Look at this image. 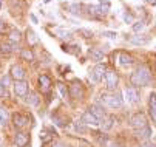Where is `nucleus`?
Instances as JSON below:
<instances>
[{
	"label": "nucleus",
	"instance_id": "obj_1",
	"mask_svg": "<svg viewBox=\"0 0 156 147\" xmlns=\"http://www.w3.org/2000/svg\"><path fill=\"white\" fill-rule=\"evenodd\" d=\"M150 81H151V73L147 65H139L130 76V82L135 87H145L150 84Z\"/></svg>",
	"mask_w": 156,
	"mask_h": 147
},
{
	"label": "nucleus",
	"instance_id": "obj_2",
	"mask_svg": "<svg viewBox=\"0 0 156 147\" xmlns=\"http://www.w3.org/2000/svg\"><path fill=\"white\" fill-rule=\"evenodd\" d=\"M130 125L133 129H136V130H141V129H144V127H147V118H145V115L144 113H135L131 118H130Z\"/></svg>",
	"mask_w": 156,
	"mask_h": 147
},
{
	"label": "nucleus",
	"instance_id": "obj_3",
	"mask_svg": "<svg viewBox=\"0 0 156 147\" xmlns=\"http://www.w3.org/2000/svg\"><path fill=\"white\" fill-rule=\"evenodd\" d=\"M118 82H119V77H118V73L115 70L108 68L105 71V85L108 90H115L118 87Z\"/></svg>",
	"mask_w": 156,
	"mask_h": 147
},
{
	"label": "nucleus",
	"instance_id": "obj_4",
	"mask_svg": "<svg viewBox=\"0 0 156 147\" xmlns=\"http://www.w3.org/2000/svg\"><path fill=\"white\" fill-rule=\"evenodd\" d=\"M102 99L105 101V104L110 109H119V107H122V98H121L119 93H116V95H105V96H102Z\"/></svg>",
	"mask_w": 156,
	"mask_h": 147
},
{
	"label": "nucleus",
	"instance_id": "obj_5",
	"mask_svg": "<svg viewBox=\"0 0 156 147\" xmlns=\"http://www.w3.org/2000/svg\"><path fill=\"white\" fill-rule=\"evenodd\" d=\"M70 96L73 99H82L83 98V85L80 84V81H73L70 84Z\"/></svg>",
	"mask_w": 156,
	"mask_h": 147
},
{
	"label": "nucleus",
	"instance_id": "obj_6",
	"mask_svg": "<svg viewBox=\"0 0 156 147\" xmlns=\"http://www.w3.org/2000/svg\"><path fill=\"white\" fill-rule=\"evenodd\" d=\"M124 98L128 104H136L139 101V91L136 87H127L124 90Z\"/></svg>",
	"mask_w": 156,
	"mask_h": 147
},
{
	"label": "nucleus",
	"instance_id": "obj_7",
	"mask_svg": "<svg viewBox=\"0 0 156 147\" xmlns=\"http://www.w3.org/2000/svg\"><path fill=\"white\" fill-rule=\"evenodd\" d=\"M105 71H107V67L104 64H98L91 71H90V77L94 81V82H101L105 76Z\"/></svg>",
	"mask_w": 156,
	"mask_h": 147
},
{
	"label": "nucleus",
	"instance_id": "obj_8",
	"mask_svg": "<svg viewBox=\"0 0 156 147\" xmlns=\"http://www.w3.org/2000/svg\"><path fill=\"white\" fill-rule=\"evenodd\" d=\"M12 124H14V127L17 129H23L27 127V125L30 124V118L23 113H14L12 115Z\"/></svg>",
	"mask_w": 156,
	"mask_h": 147
},
{
	"label": "nucleus",
	"instance_id": "obj_9",
	"mask_svg": "<svg viewBox=\"0 0 156 147\" xmlns=\"http://www.w3.org/2000/svg\"><path fill=\"white\" fill-rule=\"evenodd\" d=\"M14 91H16V95L20 96V98L27 96V95H28V82H25V81H16V84H14Z\"/></svg>",
	"mask_w": 156,
	"mask_h": 147
},
{
	"label": "nucleus",
	"instance_id": "obj_10",
	"mask_svg": "<svg viewBox=\"0 0 156 147\" xmlns=\"http://www.w3.org/2000/svg\"><path fill=\"white\" fill-rule=\"evenodd\" d=\"M14 142L17 147H27L30 142V135L27 132H17L14 136Z\"/></svg>",
	"mask_w": 156,
	"mask_h": 147
},
{
	"label": "nucleus",
	"instance_id": "obj_11",
	"mask_svg": "<svg viewBox=\"0 0 156 147\" xmlns=\"http://www.w3.org/2000/svg\"><path fill=\"white\" fill-rule=\"evenodd\" d=\"M80 122L82 124H87V125H99L101 124V121L88 110V112H85L83 115H82V118H80Z\"/></svg>",
	"mask_w": 156,
	"mask_h": 147
},
{
	"label": "nucleus",
	"instance_id": "obj_12",
	"mask_svg": "<svg viewBox=\"0 0 156 147\" xmlns=\"http://www.w3.org/2000/svg\"><path fill=\"white\" fill-rule=\"evenodd\" d=\"M9 76H11L12 79H16V81H23V77H25V70L22 68L20 65H12L11 70H9Z\"/></svg>",
	"mask_w": 156,
	"mask_h": 147
},
{
	"label": "nucleus",
	"instance_id": "obj_13",
	"mask_svg": "<svg viewBox=\"0 0 156 147\" xmlns=\"http://www.w3.org/2000/svg\"><path fill=\"white\" fill-rule=\"evenodd\" d=\"M148 113L153 122H156V93H150L148 98Z\"/></svg>",
	"mask_w": 156,
	"mask_h": 147
},
{
	"label": "nucleus",
	"instance_id": "obj_14",
	"mask_svg": "<svg viewBox=\"0 0 156 147\" xmlns=\"http://www.w3.org/2000/svg\"><path fill=\"white\" fill-rule=\"evenodd\" d=\"M39 87L42 88V91H48L51 88V79L47 76V74H40L39 76Z\"/></svg>",
	"mask_w": 156,
	"mask_h": 147
},
{
	"label": "nucleus",
	"instance_id": "obj_15",
	"mask_svg": "<svg viewBox=\"0 0 156 147\" xmlns=\"http://www.w3.org/2000/svg\"><path fill=\"white\" fill-rule=\"evenodd\" d=\"M113 122H115V116H107V115H105V116L101 119V124H99V125H102V129L108 130V129L113 127Z\"/></svg>",
	"mask_w": 156,
	"mask_h": 147
},
{
	"label": "nucleus",
	"instance_id": "obj_16",
	"mask_svg": "<svg viewBox=\"0 0 156 147\" xmlns=\"http://www.w3.org/2000/svg\"><path fill=\"white\" fill-rule=\"evenodd\" d=\"M119 64L122 67H128V65L133 64V57L127 53H119Z\"/></svg>",
	"mask_w": 156,
	"mask_h": 147
},
{
	"label": "nucleus",
	"instance_id": "obj_17",
	"mask_svg": "<svg viewBox=\"0 0 156 147\" xmlns=\"http://www.w3.org/2000/svg\"><path fill=\"white\" fill-rule=\"evenodd\" d=\"M90 112H91V113H93V115H94V116L99 119V121H101V119L105 116V112H104V109H102V107H99V106H91V107H90Z\"/></svg>",
	"mask_w": 156,
	"mask_h": 147
},
{
	"label": "nucleus",
	"instance_id": "obj_18",
	"mask_svg": "<svg viewBox=\"0 0 156 147\" xmlns=\"http://www.w3.org/2000/svg\"><path fill=\"white\" fill-rule=\"evenodd\" d=\"M90 56H91L93 60H102V59L105 57L104 51L99 50V48H93V50H90Z\"/></svg>",
	"mask_w": 156,
	"mask_h": 147
},
{
	"label": "nucleus",
	"instance_id": "obj_19",
	"mask_svg": "<svg viewBox=\"0 0 156 147\" xmlns=\"http://www.w3.org/2000/svg\"><path fill=\"white\" fill-rule=\"evenodd\" d=\"M28 98H27V102L30 104V106H33V107H36L37 104H39V98H37V93H34V91H30V95H27Z\"/></svg>",
	"mask_w": 156,
	"mask_h": 147
},
{
	"label": "nucleus",
	"instance_id": "obj_20",
	"mask_svg": "<svg viewBox=\"0 0 156 147\" xmlns=\"http://www.w3.org/2000/svg\"><path fill=\"white\" fill-rule=\"evenodd\" d=\"M8 119H9L8 110H6V109H3V107H0V124H2V125H6Z\"/></svg>",
	"mask_w": 156,
	"mask_h": 147
},
{
	"label": "nucleus",
	"instance_id": "obj_21",
	"mask_svg": "<svg viewBox=\"0 0 156 147\" xmlns=\"http://www.w3.org/2000/svg\"><path fill=\"white\" fill-rule=\"evenodd\" d=\"M148 40H150L148 37H142V36H135V37L130 39V42H133V44H136V45H144Z\"/></svg>",
	"mask_w": 156,
	"mask_h": 147
},
{
	"label": "nucleus",
	"instance_id": "obj_22",
	"mask_svg": "<svg viewBox=\"0 0 156 147\" xmlns=\"http://www.w3.org/2000/svg\"><path fill=\"white\" fill-rule=\"evenodd\" d=\"M27 39L30 42V45H34V44H37V42H39V39H37V36H36V33L33 30H28L27 31Z\"/></svg>",
	"mask_w": 156,
	"mask_h": 147
},
{
	"label": "nucleus",
	"instance_id": "obj_23",
	"mask_svg": "<svg viewBox=\"0 0 156 147\" xmlns=\"http://www.w3.org/2000/svg\"><path fill=\"white\" fill-rule=\"evenodd\" d=\"M20 39H22V33L19 30H12L9 33V40L11 42H20Z\"/></svg>",
	"mask_w": 156,
	"mask_h": 147
},
{
	"label": "nucleus",
	"instance_id": "obj_24",
	"mask_svg": "<svg viewBox=\"0 0 156 147\" xmlns=\"http://www.w3.org/2000/svg\"><path fill=\"white\" fill-rule=\"evenodd\" d=\"M150 135H151V130H150L148 125H147V127H144V129H141V130H138V136H142L144 139H148Z\"/></svg>",
	"mask_w": 156,
	"mask_h": 147
},
{
	"label": "nucleus",
	"instance_id": "obj_25",
	"mask_svg": "<svg viewBox=\"0 0 156 147\" xmlns=\"http://www.w3.org/2000/svg\"><path fill=\"white\" fill-rule=\"evenodd\" d=\"M57 88H59V91H60V95H62V98H63V99H66V98L70 96V90L66 88V87L63 85V84H57Z\"/></svg>",
	"mask_w": 156,
	"mask_h": 147
},
{
	"label": "nucleus",
	"instance_id": "obj_26",
	"mask_svg": "<svg viewBox=\"0 0 156 147\" xmlns=\"http://www.w3.org/2000/svg\"><path fill=\"white\" fill-rule=\"evenodd\" d=\"M122 19H124V22H125V23H133V22H135V16H133L131 13H128V11L124 13Z\"/></svg>",
	"mask_w": 156,
	"mask_h": 147
},
{
	"label": "nucleus",
	"instance_id": "obj_27",
	"mask_svg": "<svg viewBox=\"0 0 156 147\" xmlns=\"http://www.w3.org/2000/svg\"><path fill=\"white\" fill-rule=\"evenodd\" d=\"M22 57H23V59H27V60H34V54L30 51V50H23V51H22Z\"/></svg>",
	"mask_w": 156,
	"mask_h": 147
},
{
	"label": "nucleus",
	"instance_id": "obj_28",
	"mask_svg": "<svg viewBox=\"0 0 156 147\" xmlns=\"http://www.w3.org/2000/svg\"><path fill=\"white\" fill-rule=\"evenodd\" d=\"M99 8H101L102 14H107V13L110 11V3H108V2H104V0H102V2L99 3Z\"/></svg>",
	"mask_w": 156,
	"mask_h": 147
},
{
	"label": "nucleus",
	"instance_id": "obj_29",
	"mask_svg": "<svg viewBox=\"0 0 156 147\" xmlns=\"http://www.w3.org/2000/svg\"><path fill=\"white\" fill-rule=\"evenodd\" d=\"M51 139H53V138H51L47 132H42V133H40V141H42V142H50Z\"/></svg>",
	"mask_w": 156,
	"mask_h": 147
},
{
	"label": "nucleus",
	"instance_id": "obj_30",
	"mask_svg": "<svg viewBox=\"0 0 156 147\" xmlns=\"http://www.w3.org/2000/svg\"><path fill=\"white\" fill-rule=\"evenodd\" d=\"M0 51H2V53H11L12 51V48H11V45H8V44H2V45H0Z\"/></svg>",
	"mask_w": 156,
	"mask_h": 147
},
{
	"label": "nucleus",
	"instance_id": "obj_31",
	"mask_svg": "<svg viewBox=\"0 0 156 147\" xmlns=\"http://www.w3.org/2000/svg\"><path fill=\"white\" fill-rule=\"evenodd\" d=\"M144 27H145V25H144L142 22H136L135 25H133V31L139 33V31H142V30H144Z\"/></svg>",
	"mask_w": 156,
	"mask_h": 147
},
{
	"label": "nucleus",
	"instance_id": "obj_32",
	"mask_svg": "<svg viewBox=\"0 0 156 147\" xmlns=\"http://www.w3.org/2000/svg\"><path fill=\"white\" fill-rule=\"evenodd\" d=\"M9 95H8V90H6V87H3L2 84H0V98H8Z\"/></svg>",
	"mask_w": 156,
	"mask_h": 147
},
{
	"label": "nucleus",
	"instance_id": "obj_33",
	"mask_svg": "<svg viewBox=\"0 0 156 147\" xmlns=\"http://www.w3.org/2000/svg\"><path fill=\"white\" fill-rule=\"evenodd\" d=\"M11 82V76H2V85L3 87H8Z\"/></svg>",
	"mask_w": 156,
	"mask_h": 147
},
{
	"label": "nucleus",
	"instance_id": "obj_34",
	"mask_svg": "<svg viewBox=\"0 0 156 147\" xmlns=\"http://www.w3.org/2000/svg\"><path fill=\"white\" fill-rule=\"evenodd\" d=\"M104 36L105 37H108V39H116V33H111V31H104Z\"/></svg>",
	"mask_w": 156,
	"mask_h": 147
},
{
	"label": "nucleus",
	"instance_id": "obj_35",
	"mask_svg": "<svg viewBox=\"0 0 156 147\" xmlns=\"http://www.w3.org/2000/svg\"><path fill=\"white\" fill-rule=\"evenodd\" d=\"M79 33H80V34H83V37H93V33H91V31H87V30H80Z\"/></svg>",
	"mask_w": 156,
	"mask_h": 147
},
{
	"label": "nucleus",
	"instance_id": "obj_36",
	"mask_svg": "<svg viewBox=\"0 0 156 147\" xmlns=\"http://www.w3.org/2000/svg\"><path fill=\"white\" fill-rule=\"evenodd\" d=\"M5 28H6V25L3 23V20L0 19V33H3V31H5Z\"/></svg>",
	"mask_w": 156,
	"mask_h": 147
},
{
	"label": "nucleus",
	"instance_id": "obj_37",
	"mask_svg": "<svg viewBox=\"0 0 156 147\" xmlns=\"http://www.w3.org/2000/svg\"><path fill=\"white\" fill-rule=\"evenodd\" d=\"M30 17H31V20H33V22H34V23H37V17H36L34 14H31Z\"/></svg>",
	"mask_w": 156,
	"mask_h": 147
},
{
	"label": "nucleus",
	"instance_id": "obj_38",
	"mask_svg": "<svg viewBox=\"0 0 156 147\" xmlns=\"http://www.w3.org/2000/svg\"><path fill=\"white\" fill-rule=\"evenodd\" d=\"M50 2H53V0H43V3H50Z\"/></svg>",
	"mask_w": 156,
	"mask_h": 147
},
{
	"label": "nucleus",
	"instance_id": "obj_39",
	"mask_svg": "<svg viewBox=\"0 0 156 147\" xmlns=\"http://www.w3.org/2000/svg\"><path fill=\"white\" fill-rule=\"evenodd\" d=\"M2 5H3V0H0V8H2Z\"/></svg>",
	"mask_w": 156,
	"mask_h": 147
}]
</instances>
